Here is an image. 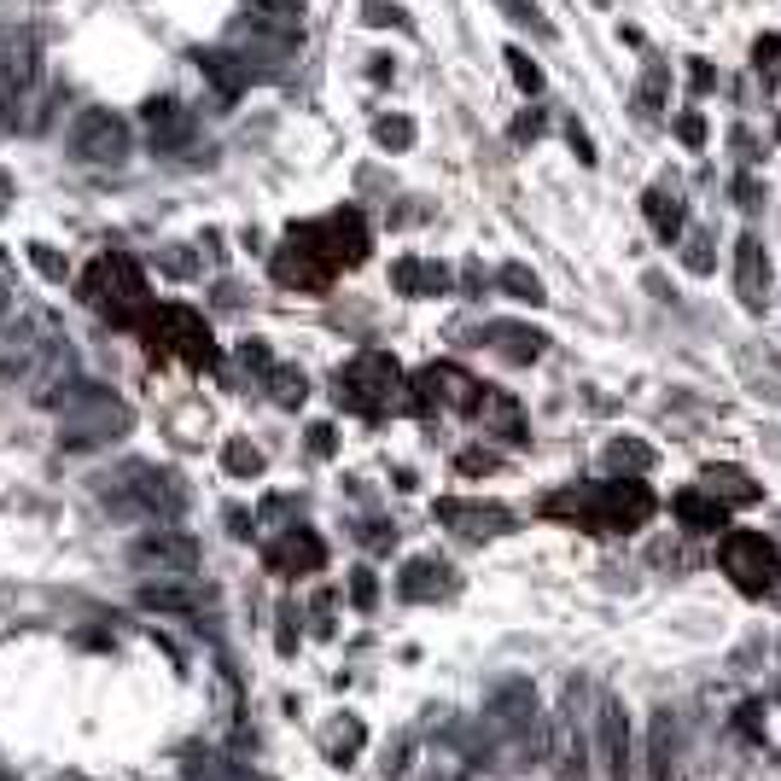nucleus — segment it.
<instances>
[{
	"mask_svg": "<svg viewBox=\"0 0 781 781\" xmlns=\"http://www.w3.org/2000/svg\"><path fill=\"white\" fill-rule=\"evenodd\" d=\"M70 158L76 164H123L129 158V123L117 111H100V105L76 111V123H70Z\"/></svg>",
	"mask_w": 781,
	"mask_h": 781,
	"instance_id": "obj_9",
	"label": "nucleus"
},
{
	"mask_svg": "<svg viewBox=\"0 0 781 781\" xmlns=\"http://www.w3.org/2000/svg\"><path fill=\"white\" fill-rule=\"evenodd\" d=\"M642 204H647V222H653V234L671 245V239L682 234V222H688V216H682V199L671 193V187H647Z\"/></svg>",
	"mask_w": 781,
	"mask_h": 781,
	"instance_id": "obj_23",
	"label": "nucleus"
},
{
	"mask_svg": "<svg viewBox=\"0 0 781 781\" xmlns=\"http://www.w3.org/2000/svg\"><path fill=\"white\" fill-rule=\"evenodd\" d=\"M30 263L47 274V280H65V274H70V263L59 257V251H53V245H30Z\"/></svg>",
	"mask_w": 781,
	"mask_h": 781,
	"instance_id": "obj_38",
	"label": "nucleus"
},
{
	"mask_svg": "<svg viewBox=\"0 0 781 781\" xmlns=\"http://www.w3.org/2000/svg\"><path fill=\"white\" fill-rule=\"evenodd\" d=\"M438 519L443 525H455L461 537H502L513 525L508 508H490V502H455V496H443L438 502Z\"/></svg>",
	"mask_w": 781,
	"mask_h": 781,
	"instance_id": "obj_15",
	"label": "nucleus"
},
{
	"mask_svg": "<svg viewBox=\"0 0 781 781\" xmlns=\"http://www.w3.org/2000/svg\"><path fill=\"white\" fill-rule=\"evenodd\" d=\"M478 420L496 426L508 443H525V420H519V403H513L508 391H490V385H484V397H478Z\"/></svg>",
	"mask_w": 781,
	"mask_h": 781,
	"instance_id": "obj_22",
	"label": "nucleus"
},
{
	"mask_svg": "<svg viewBox=\"0 0 781 781\" xmlns=\"http://www.w3.org/2000/svg\"><path fill=\"white\" fill-rule=\"evenodd\" d=\"M595 741H601V770L607 781H636V747H630V717L624 706L601 694V712H595Z\"/></svg>",
	"mask_w": 781,
	"mask_h": 781,
	"instance_id": "obj_12",
	"label": "nucleus"
},
{
	"mask_svg": "<svg viewBox=\"0 0 781 781\" xmlns=\"http://www.w3.org/2000/svg\"><path fill=\"white\" fill-rule=\"evenodd\" d=\"M566 140H572V152H578V164H595V140L583 135L578 123H566Z\"/></svg>",
	"mask_w": 781,
	"mask_h": 781,
	"instance_id": "obj_44",
	"label": "nucleus"
},
{
	"mask_svg": "<svg viewBox=\"0 0 781 781\" xmlns=\"http://www.w3.org/2000/svg\"><path fill=\"white\" fill-rule=\"evenodd\" d=\"M455 467H461V473H496V455H484V449H467Z\"/></svg>",
	"mask_w": 781,
	"mask_h": 781,
	"instance_id": "obj_45",
	"label": "nucleus"
},
{
	"mask_svg": "<svg viewBox=\"0 0 781 781\" xmlns=\"http://www.w3.org/2000/svg\"><path fill=\"white\" fill-rule=\"evenodd\" d=\"M677 519L688 525V531H723V502H706L700 490H682L677 496Z\"/></svg>",
	"mask_w": 781,
	"mask_h": 781,
	"instance_id": "obj_25",
	"label": "nucleus"
},
{
	"mask_svg": "<svg viewBox=\"0 0 781 781\" xmlns=\"http://www.w3.org/2000/svg\"><path fill=\"white\" fill-rule=\"evenodd\" d=\"M286 239H298V245H304L327 274L356 269V263L368 257V222H362V210H333V216H321V222L292 228Z\"/></svg>",
	"mask_w": 781,
	"mask_h": 781,
	"instance_id": "obj_7",
	"label": "nucleus"
},
{
	"mask_svg": "<svg viewBox=\"0 0 781 781\" xmlns=\"http://www.w3.org/2000/svg\"><path fill=\"white\" fill-rule=\"evenodd\" d=\"M607 461L612 467H636V473H642V467H653V449H642V443H607Z\"/></svg>",
	"mask_w": 781,
	"mask_h": 781,
	"instance_id": "obj_36",
	"label": "nucleus"
},
{
	"mask_svg": "<svg viewBox=\"0 0 781 781\" xmlns=\"http://www.w3.org/2000/svg\"><path fill=\"white\" fill-rule=\"evenodd\" d=\"M397 391H403V368L385 356V350H362V356H350L333 379V397H339L350 414H362V420H379L385 408L397 403Z\"/></svg>",
	"mask_w": 781,
	"mask_h": 781,
	"instance_id": "obj_6",
	"label": "nucleus"
},
{
	"mask_svg": "<svg viewBox=\"0 0 781 781\" xmlns=\"http://www.w3.org/2000/svg\"><path fill=\"white\" fill-rule=\"evenodd\" d=\"M356 752H362V723H356V717H350V723H344L339 735H333V741H327V758H333V764H350V758H356Z\"/></svg>",
	"mask_w": 781,
	"mask_h": 781,
	"instance_id": "obj_33",
	"label": "nucleus"
},
{
	"mask_svg": "<svg viewBox=\"0 0 781 781\" xmlns=\"http://www.w3.org/2000/svg\"><path fill=\"white\" fill-rule=\"evenodd\" d=\"M362 543H368V548H391V543H397V525H368Z\"/></svg>",
	"mask_w": 781,
	"mask_h": 781,
	"instance_id": "obj_47",
	"label": "nucleus"
},
{
	"mask_svg": "<svg viewBox=\"0 0 781 781\" xmlns=\"http://www.w3.org/2000/svg\"><path fill=\"white\" fill-rule=\"evenodd\" d=\"M449 589H455V572H449L443 560H408L403 578H397V595H403V601H438Z\"/></svg>",
	"mask_w": 781,
	"mask_h": 781,
	"instance_id": "obj_19",
	"label": "nucleus"
},
{
	"mask_svg": "<svg viewBox=\"0 0 781 781\" xmlns=\"http://www.w3.org/2000/svg\"><path fill=\"white\" fill-rule=\"evenodd\" d=\"M35 88V35H12L0 47V129H18V111Z\"/></svg>",
	"mask_w": 781,
	"mask_h": 781,
	"instance_id": "obj_11",
	"label": "nucleus"
},
{
	"mask_svg": "<svg viewBox=\"0 0 781 781\" xmlns=\"http://www.w3.org/2000/svg\"><path fill=\"white\" fill-rule=\"evenodd\" d=\"M671 776V712L653 717V735H647V781Z\"/></svg>",
	"mask_w": 781,
	"mask_h": 781,
	"instance_id": "obj_26",
	"label": "nucleus"
},
{
	"mask_svg": "<svg viewBox=\"0 0 781 781\" xmlns=\"http://www.w3.org/2000/svg\"><path fill=\"white\" fill-rule=\"evenodd\" d=\"M140 111H146V135H152V146H158V152L187 146V140H193V129H199V123H193V111H187L181 100H170V94H164V100H146Z\"/></svg>",
	"mask_w": 781,
	"mask_h": 781,
	"instance_id": "obj_14",
	"label": "nucleus"
},
{
	"mask_svg": "<svg viewBox=\"0 0 781 781\" xmlns=\"http://www.w3.org/2000/svg\"><path fill=\"white\" fill-rule=\"evenodd\" d=\"M239 362H245V368H257V374H269V368H274L269 350H263V339H245V344H239Z\"/></svg>",
	"mask_w": 781,
	"mask_h": 781,
	"instance_id": "obj_43",
	"label": "nucleus"
},
{
	"mask_svg": "<svg viewBox=\"0 0 781 781\" xmlns=\"http://www.w3.org/2000/svg\"><path fill=\"white\" fill-rule=\"evenodd\" d=\"M496 280L508 286V292L519 298V304H543V280H537V274L525 269V263H508V269L496 274Z\"/></svg>",
	"mask_w": 781,
	"mask_h": 781,
	"instance_id": "obj_30",
	"label": "nucleus"
},
{
	"mask_svg": "<svg viewBox=\"0 0 781 781\" xmlns=\"http://www.w3.org/2000/svg\"><path fill=\"white\" fill-rule=\"evenodd\" d=\"M554 764H560L566 781L589 776V747H583V735H578V717H560V723H554Z\"/></svg>",
	"mask_w": 781,
	"mask_h": 781,
	"instance_id": "obj_21",
	"label": "nucleus"
},
{
	"mask_svg": "<svg viewBox=\"0 0 781 781\" xmlns=\"http://www.w3.org/2000/svg\"><path fill=\"white\" fill-rule=\"evenodd\" d=\"M76 292L88 298V309L111 315V327H140V315L152 309V298H146V274H140V263L129 257V251H105V257H94L88 274L76 280Z\"/></svg>",
	"mask_w": 781,
	"mask_h": 781,
	"instance_id": "obj_3",
	"label": "nucleus"
},
{
	"mask_svg": "<svg viewBox=\"0 0 781 781\" xmlns=\"http://www.w3.org/2000/svg\"><path fill=\"white\" fill-rule=\"evenodd\" d=\"M735 286H741V304L747 309H764V298H770V263H764V245L752 234L735 245Z\"/></svg>",
	"mask_w": 781,
	"mask_h": 781,
	"instance_id": "obj_17",
	"label": "nucleus"
},
{
	"mask_svg": "<svg viewBox=\"0 0 781 781\" xmlns=\"http://www.w3.org/2000/svg\"><path fill=\"white\" fill-rule=\"evenodd\" d=\"M309 449H315V455H333V426H315V432H309Z\"/></svg>",
	"mask_w": 781,
	"mask_h": 781,
	"instance_id": "obj_49",
	"label": "nucleus"
},
{
	"mask_svg": "<svg viewBox=\"0 0 781 781\" xmlns=\"http://www.w3.org/2000/svg\"><path fill=\"white\" fill-rule=\"evenodd\" d=\"M129 426H135V408L111 397L105 385H70V397L59 403V443L65 449H100V443L123 438Z\"/></svg>",
	"mask_w": 781,
	"mask_h": 781,
	"instance_id": "obj_4",
	"label": "nucleus"
},
{
	"mask_svg": "<svg viewBox=\"0 0 781 781\" xmlns=\"http://www.w3.org/2000/svg\"><path fill=\"white\" fill-rule=\"evenodd\" d=\"M12 315H18V298H12V286H6V280H0V327H6V321H12Z\"/></svg>",
	"mask_w": 781,
	"mask_h": 781,
	"instance_id": "obj_50",
	"label": "nucleus"
},
{
	"mask_svg": "<svg viewBox=\"0 0 781 781\" xmlns=\"http://www.w3.org/2000/svg\"><path fill=\"white\" fill-rule=\"evenodd\" d=\"M222 467H228L234 478H257V473H263V449L245 443V438H234L228 449H222Z\"/></svg>",
	"mask_w": 781,
	"mask_h": 781,
	"instance_id": "obj_29",
	"label": "nucleus"
},
{
	"mask_svg": "<svg viewBox=\"0 0 781 781\" xmlns=\"http://www.w3.org/2000/svg\"><path fill=\"white\" fill-rule=\"evenodd\" d=\"M251 18H263V24H274V30H298L304 0H251Z\"/></svg>",
	"mask_w": 781,
	"mask_h": 781,
	"instance_id": "obj_28",
	"label": "nucleus"
},
{
	"mask_svg": "<svg viewBox=\"0 0 781 781\" xmlns=\"http://www.w3.org/2000/svg\"><path fill=\"white\" fill-rule=\"evenodd\" d=\"M659 100H665V70H647L642 94H636V105H642V117H653V111H659Z\"/></svg>",
	"mask_w": 781,
	"mask_h": 781,
	"instance_id": "obj_39",
	"label": "nucleus"
},
{
	"mask_svg": "<svg viewBox=\"0 0 781 781\" xmlns=\"http://www.w3.org/2000/svg\"><path fill=\"white\" fill-rule=\"evenodd\" d=\"M508 65H513V82H519V88H525V94H537V88H543V70L531 65V59H525V53H508Z\"/></svg>",
	"mask_w": 781,
	"mask_h": 781,
	"instance_id": "obj_40",
	"label": "nucleus"
},
{
	"mask_svg": "<svg viewBox=\"0 0 781 781\" xmlns=\"http://www.w3.org/2000/svg\"><path fill=\"white\" fill-rule=\"evenodd\" d=\"M735 199H741V204H747V210H752V204H758V187H752V181H747V175H741V181H735Z\"/></svg>",
	"mask_w": 781,
	"mask_h": 781,
	"instance_id": "obj_51",
	"label": "nucleus"
},
{
	"mask_svg": "<svg viewBox=\"0 0 781 781\" xmlns=\"http://www.w3.org/2000/svg\"><path fill=\"white\" fill-rule=\"evenodd\" d=\"M391 286H397L403 298H443L449 269L432 263V257H397V263H391Z\"/></svg>",
	"mask_w": 781,
	"mask_h": 781,
	"instance_id": "obj_18",
	"label": "nucleus"
},
{
	"mask_svg": "<svg viewBox=\"0 0 781 781\" xmlns=\"http://www.w3.org/2000/svg\"><path fill=\"white\" fill-rule=\"evenodd\" d=\"M6 210H12V175L0 170V216H6Z\"/></svg>",
	"mask_w": 781,
	"mask_h": 781,
	"instance_id": "obj_52",
	"label": "nucleus"
},
{
	"mask_svg": "<svg viewBox=\"0 0 781 781\" xmlns=\"http://www.w3.org/2000/svg\"><path fill=\"white\" fill-rule=\"evenodd\" d=\"M706 490H712V496H717V490H723L729 502H752V496H758V490H752V484H747V473H735V467H723V473H717V467H712V473H706Z\"/></svg>",
	"mask_w": 781,
	"mask_h": 781,
	"instance_id": "obj_31",
	"label": "nucleus"
},
{
	"mask_svg": "<svg viewBox=\"0 0 781 781\" xmlns=\"http://www.w3.org/2000/svg\"><path fill=\"white\" fill-rule=\"evenodd\" d=\"M490 339L502 344V356H508V362H537V356H543V333H531V327H513V321H496V327H490Z\"/></svg>",
	"mask_w": 781,
	"mask_h": 781,
	"instance_id": "obj_24",
	"label": "nucleus"
},
{
	"mask_svg": "<svg viewBox=\"0 0 781 781\" xmlns=\"http://www.w3.org/2000/svg\"><path fill=\"white\" fill-rule=\"evenodd\" d=\"M374 595H379V583H374V572L362 566V572H350V601L356 607H374Z\"/></svg>",
	"mask_w": 781,
	"mask_h": 781,
	"instance_id": "obj_41",
	"label": "nucleus"
},
{
	"mask_svg": "<svg viewBox=\"0 0 781 781\" xmlns=\"http://www.w3.org/2000/svg\"><path fill=\"white\" fill-rule=\"evenodd\" d=\"M269 566L280 578H304V572H321L327 566V543L309 531V525H292L269 543Z\"/></svg>",
	"mask_w": 781,
	"mask_h": 781,
	"instance_id": "obj_13",
	"label": "nucleus"
},
{
	"mask_svg": "<svg viewBox=\"0 0 781 781\" xmlns=\"http://www.w3.org/2000/svg\"><path fill=\"white\" fill-rule=\"evenodd\" d=\"M269 391H274V403H280V408H298L309 397L304 368H269Z\"/></svg>",
	"mask_w": 781,
	"mask_h": 781,
	"instance_id": "obj_27",
	"label": "nucleus"
},
{
	"mask_svg": "<svg viewBox=\"0 0 781 781\" xmlns=\"http://www.w3.org/2000/svg\"><path fill=\"white\" fill-rule=\"evenodd\" d=\"M129 560L140 572H158V578H193L199 572V543L187 531H175V525H152V531L135 537Z\"/></svg>",
	"mask_w": 781,
	"mask_h": 781,
	"instance_id": "obj_10",
	"label": "nucleus"
},
{
	"mask_svg": "<svg viewBox=\"0 0 781 781\" xmlns=\"http://www.w3.org/2000/svg\"><path fill=\"white\" fill-rule=\"evenodd\" d=\"M677 135H682V146H700V140H706V117H700V111H682Z\"/></svg>",
	"mask_w": 781,
	"mask_h": 781,
	"instance_id": "obj_42",
	"label": "nucleus"
},
{
	"mask_svg": "<svg viewBox=\"0 0 781 781\" xmlns=\"http://www.w3.org/2000/svg\"><path fill=\"white\" fill-rule=\"evenodd\" d=\"M362 18H368L374 30H408L403 6H385V0H368V6H362Z\"/></svg>",
	"mask_w": 781,
	"mask_h": 781,
	"instance_id": "obj_37",
	"label": "nucleus"
},
{
	"mask_svg": "<svg viewBox=\"0 0 781 781\" xmlns=\"http://www.w3.org/2000/svg\"><path fill=\"white\" fill-rule=\"evenodd\" d=\"M776 129H781V123H776Z\"/></svg>",
	"mask_w": 781,
	"mask_h": 781,
	"instance_id": "obj_54",
	"label": "nucleus"
},
{
	"mask_svg": "<svg viewBox=\"0 0 781 781\" xmlns=\"http://www.w3.org/2000/svg\"><path fill=\"white\" fill-rule=\"evenodd\" d=\"M193 65H199L204 82H210L216 94H228V100H234V94H245V88L257 82V76H251V65L239 59L234 47H199V53H193Z\"/></svg>",
	"mask_w": 781,
	"mask_h": 781,
	"instance_id": "obj_16",
	"label": "nucleus"
},
{
	"mask_svg": "<svg viewBox=\"0 0 781 781\" xmlns=\"http://www.w3.org/2000/svg\"><path fill=\"white\" fill-rule=\"evenodd\" d=\"M543 135V117H537V111H531V117H519V123H513V140H537Z\"/></svg>",
	"mask_w": 781,
	"mask_h": 781,
	"instance_id": "obj_48",
	"label": "nucleus"
},
{
	"mask_svg": "<svg viewBox=\"0 0 781 781\" xmlns=\"http://www.w3.org/2000/svg\"><path fill=\"white\" fill-rule=\"evenodd\" d=\"M502 12H508V24H525V30H537V35H548V18L537 12V0H496Z\"/></svg>",
	"mask_w": 781,
	"mask_h": 781,
	"instance_id": "obj_34",
	"label": "nucleus"
},
{
	"mask_svg": "<svg viewBox=\"0 0 781 781\" xmlns=\"http://www.w3.org/2000/svg\"><path fill=\"white\" fill-rule=\"evenodd\" d=\"M204 601L210 595H199L187 578H158L140 589V607H152V612H204Z\"/></svg>",
	"mask_w": 781,
	"mask_h": 781,
	"instance_id": "obj_20",
	"label": "nucleus"
},
{
	"mask_svg": "<svg viewBox=\"0 0 781 781\" xmlns=\"http://www.w3.org/2000/svg\"><path fill=\"white\" fill-rule=\"evenodd\" d=\"M688 65H694V70H688L694 94H712V82H717V76H712V65H706V59H688Z\"/></svg>",
	"mask_w": 781,
	"mask_h": 781,
	"instance_id": "obj_46",
	"label": "nucleus"
},
{
	"mask_svg": "<svg viewBox=\"0 0 781 781\" xmlns=\"http://www.w3.org/2000/svg\"><path fill=\"white\" fill-rule=\"evenodd\" d=\"M374 140L385 146V152H403V146H414V123H408V117H379Z\"/></svg>",
	"mask_w": 781,
	"mask_h": 781,
	"instance_id": "obj_32",
	"label": "nucleus"
},
{
	"mask_svg": "<svg viewBox=\"0 0 781 781\" xmlns=\"http://www.w3.org/2000/svg\"><path fill=\"white\" fill-rule=\"evenodd\" d=\"M717 560H723V572L741 583L747 595H764V589H776V578H781L776 543L758 537V531H729V537L717 543Z\"/></svg>",
	"mask_w": 781,
	"mask_h": 781,
	"instance_id": "obj_8",
	"label": "nucleus"
},
{
	"mask_svg": "<svg viewBox=\"0 0 781 781\" xmlns=\"http://www.w3.org/2000/svg\"><path fill=\"white\" fill-rule=\"evenodd\" d=\"M146 350L164 362V356H181V362H193V368H216V339H210V327H204L199 309L187 304H152L140 315L135 327Z\"/></svg>",
	"mask_w": 781,
	"mask_h": 781,
	"instance_id": "obj_5",
	"label": "nucleus"
},
{
	"mask_svg": "<svg viewBox=\"0 0 781 781\" xmlns=\"http://www.w3.org/2000/svg\"><path fill=\"white\" fill-rule=\"evenodd\" d=\"M0 257H6V251H0Z\"/></svg>",
	"mask_w": 781,
	"mask_h": 781,
	"instance_id": "obj_53",
	"label": "nucleus"
},
{
	"mask_svg": "<svg viewBox=\"0 0 781 781\" xmlns=\"http://www.w3.org/2000/svg\"><path fill=\"white\" fill-rule=\"evenodd\" d=\"M158 269L175 274V280H193V274H199V257H187V245H164V251H158Z\"/></svg>",
	"mask_w": 781,
	"mask_h": 781,
	"instance_id": "obj_35",
	"label": "nucleus"
},
{
	"mask_svg": "<svg viewBox=\"0 0 781 781\" xmlns=\"http://www.w3.org/2000/svg\"><path fill=\"white\" fill-rule=\"evenodd\" d=\"M543 513H566V519L583 525V531L612 537V531H636V525H647V513H653V490L636 484V478H624V484H583V490H560V496H548Z\"/></svg>",
	"mask_w": 781,
	"mask_h": 781,
	"instance_id": "obj_1",
	"label": "nucleus"
},
{
	"mask_svg": "<svg viewBox=\"0 0 781 781\" xmlns=\"http://www.w3.org/2000/svg\"><path fill=\"white\" fill-rule=\"evenodd\" d=\"M100 496L105 508L129 513V519H164L170 525L175 513L187 508V490H181V478L170 467H152V461H129V467H117V473L100 478Z\"/></svg>",
	"mask_w": 781,
	"mask_h": 781,
	"instance_id": "obj_2",
	"label": "nucleus"
}]
</instances>
